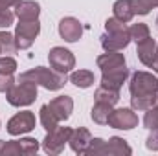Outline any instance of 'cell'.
<instances>
[{
    "label": "cell",
    "mask_w": 158,
    "mask_h": 156,
    "mask_svg": "<svg viewBox=\"0 0 158 156\" xmlns=\"http://www.w3.org/2000/svg\"><path fill=\"white\" fill-rule=\"evenodd\" d=\"M131 107L134 110H147L153 105H156L158 92V77L149 72H134L131 83Z\"/></svg>",
    "instance_id": "obj_1"
},
{
    "label": "cell",
    "mask_w": 158,
    "mask_h": 156,
    "mask_svg": "<svg viewBox=\"0 0 158 156\" xmlns=\"http://www.w3.org/2000/svg\"><path fill=\"white\" fill-rule=\"evenodd\" d=\"M19 81L35 83L37 86H44L46 90H59L66 83V74H61L53 68L50 70V68H44V66H37V68H31V70L20 74Z\"/></svg>",
    "instance_id": "obj_2"
},
{
    "label": "cell",
    "mask_w": 158,
    "mask_h": 156,
    "mask_svg": "<svg viewBox=\"0 0 158 156\" xmlns=\"http://www.w3.org/2000/svg\"><path fill=\"white\" fill-rule=\"evenodd\" d=\"M37 97V84L30 81H19L6 92V99L13 107H28Z\"/></svg>",
    "instance_id": "obj_3"
},
{
    "label": "cell",
    "mask_w": 158,
    "mask_h": 156,
    "mask_svg": "<svg viewBox=\"0 0 158 156\" xmlns=\"http://www.w3.org/2000/svg\"><path fill=\"white\" fill-rule=\"evenodd\" d=\"M40 31L39 20H20L15 30V44L19 50H28L35 42Z\"/></svg>",
    "instance_id": "obj_4"
},
{
    "label": "cell",
    "mask_w": 158,
    "mask_h": 156,
    "mask_svg": "<svg viewBox=\"0 0 158 156\" xmlns=\"http://www.w3.org/2000/svg\"><path fill=\"white\" fill-rule=\"evenodd\" d=\"M70 134H72V129H68V127H57V129L50 130L46 134V138L42 140L44 153H48V154H59L64 149V145L68 143Z\"/></svg>",
    "instance_id": "obj_5"
},
{
    "label": "cell",
    "mask_w": 158,
    "mask_h": 156,
    "mask_svg": "<svg viewBox=\"0 0 158 156\" xmlns=\"http://www.w3.org/2000/svg\"><path fill=\"white\" fill-rule=\"evenodd\" d=\"M48 61H50V66L61 74H68L74 66H76V57L70 50L63 48V46H55L50 50L48 53Z\"/></svg>",
    "instance_id": "obj_6"
},
{
    "label": "cell",
    "mask_w": 158,
    "mask_h": 156,
    "mask_svg": "<svg viewBox=\"0 0 158 156\" xmlns=\"http://www.w3.org/2000/svg\"><path fill=\"white\" fill-rule=\"evenodd\" d=\"M129 42H131L129 28L105 31V35H101V46L105 51H121L129 46Z\"/></svg>",
    "instance_id": "obj_7"
},
{
    "label": "cell",
    "mask_w": 158,
    "mask_h": 156,
    "mask_svg": "<svg viewBox=\"0 0 158 156\" xmlns=\"http://www.w3.org/2000/svg\"><path fill=\"white\" fill-rule=\"evenodd\" d=\"M33 129H35V114L30 110H22L7 121V132L11 136H20L31 132Z\"/></svg>",
    "instance_id": "obj_8"
},
{
    "label": "cell",
    "mask_w": 158,
    "mask_h": 156,
    "mask_svg": "<svg viewBox=\"0 0 158 156\" xmlns=\"http://www.w3.org/2000/svg\"><path fill=\"white\" fill-rule=\"evenodd\" d=\"M107 125L119 130H131L138 125V116L134 114V109H116L112 110Z\"/></svg>",
    "instance_id": "obj_9"
},
{
    "label": "cell",
    "mask_w": 158,
    "mask_h": 156,
    "mask_svg": "<svg viewBox=\"0 0 158 156\" xmlns=\"http://www.w3.org/2000/svg\"><path fill=\"white\" fill-rule=\"evenodd\" d=\"M59 35L66 42H77L83 35V26L77 18L74 17H64L59 22Z\"/></svg>",
    "instance_id": "obj_10"
},
{
    "label": "cell",
    "mask_w": 158,
    "mask_h": 156,
    "mask_svg": "<svg viewBox=\"0 0 158 156\" xmlns=\"http://www.w3.org/2000/svg\"><path fill=\"white\" fill-rule=\"evenodd\" d=\"M129 77V70L127 66H119V68H112L109 72H103L101 76V86H107V88H114L119 90L123 86V83Z\"/></svg>",
    "instance_id": "obj_11"
},
{
    "label": "cell",
    "mask_w": 158,
    "mask_h": 156,
    "mask_svg": "<svg viewBox=\"0 0 158 156\" xmlns=\"http://www.w3.org/2000/svg\"><path fill=\"white\" fill-rule=\"evenodd\" d=\"M90 142H92V134L86 129H83V127L72 130L70 140H68V143H70V147H72V151L76 154H85L88 145H90Z\"/></svg>",
    "instance_id": "obj_12"
},
{
    "label": "cell",
    "mask_w": 158,
    "mask_h": 156,
    "mask_svg": "<svg viewBox=\"0 0 158 156\" xmlns=\"http://www.w3.org/2000/svg\"><path fill=\"white\" fill-rule=\"evenodd\" d=\"M48 105L53 110V114L59 117V121H66L72 114V110H74V101H72L70 96H59V97L52 99Z\"/></svg>",
    "instance_id": "obj_13"
},
{
    "label": "cell",
    "mask_w": 158,
    "mask_h": 156,
    "mask_svg": "<svg viewBox=\"0 0 158 156\" xmlns=\"http://www.w3.org/2000/svg\"><path fill=\"white\" fill-rule=\"evenodd\" d=\"M136 53H138V59L142 61V64H145V66L151 68L153 63L156 61V42L151 39V37L142 40V42H138Z\"/></svg>",
    "instance_id": "obj_14"
},
{
    "label": "cell",
    "mask_w": 158,
    "mask_h": 156,
    "mask_svg": "<svg viewBox=\"0 0 158 156\" xmlns=\"http://www.w3.org/2000/svg\"><path fill=\"white\" fill-rule=\"evenodd\" d=\"M96 63H98V68H101V72H109L112 68L125 66V57L119 51H107V53L99 55L96 59Z\"/></svg>",
    "instance_id": "obj_15"
},
{
    "label": "cell",
    "mask_w": 158,
    "mask_h": 156,
    "mask_svg": "<svg viewBox=\"0 0 158 156\" xmlns=\"http://www.w3.org/2000/svg\"><path fill=\"white\" fill-rule=\"evenodd\" d=\"M15 15L19 17V20H37L40 13V6L33 0H20L17 6Z\"/></svg>",
    "instance_id": "obj_16"
},
{
    "label": "cell",
    "mask_w": 158,
    "mask_h": 156,
    "mask_svg": "<svg viewBox=\"0 0 158 156\" xmlns=\"http://www.w3.org/2000/svg\"><path fill=\"white\" fill-rule=\"evenodd\" d=\"M132 149L127 145V142L123 138H110L109 142H103V147H101V153L99 154H112V156H118V154H131Z\"/></svg>",
    "instance_id": "obj_17"
},
{
    "label": "cell",
    "mask_w": 158,
    "mask_h": 156,
    "mask_svg": "<svg viewBox=\"0 0 158 156\" xmlns=\"http://www.w3.org/2000/svg\"><path fill=\"white\" fill-rule=\"evenodd\" d=\"M112 105H109V103H103V101H96V105L92 107V112H90V116L94 119V123H98V125H107L109 123V117L112 114Z\"/></svg>",
    "instance_id": "obj_18"
},
{
    "label": "cell",
    "mask_w": 158,
    "mask_h": 156,
    "mask_svg": "<svg viewBox=\"0 0 158 156\" xmlns=\"http://www.w3.org/2000/svg\"><path fill=\"white\" fill-rule=\"evenodd\" d=\"M112 11H114V17L119 18L121 22H131L132 17H134V7H132V0H118L114 2L112 6Z\"/></svg>",
    "instance_id": "obj_19"
},
{
    "label": "cell",
    "mask_w": 158,
    "mask_h": 156,
    "mask_svg": "<svg viewBox=\"0 0 158 156\" xmlns=\"http://www.w3.org/2000/svg\"><path fill=\"white\" fill-rule=\"evenodd\" d=\"M94 99L96 101H103V103H109V105H116L119 101V90L114 88H107V86H99L96 92H94Z\"/></svg>",
    "instance_id": "obj_20"
},
{
    "label": "cell",
    "mask_w": 158,
    "mask_h": 156,
    "mask_svg": "<svg viewBox=\"0 0 158 156\" xmlns=\"http://www.w3.org/2000/svg\"><path fill=\"white\" fill-rule=\"evenodd\" d=\"M40 123L46 129V132H50V130H53V129L59 127V117L53 114V110L50 109L48 103L40 107Z\"/></svg>",
    "instance_id": "obj_21"
},
{
    "label": "cell",
    "mask_w": 158,
    "mask_h": 156,
    "mask_svg": "<svg viewBox=\"0 0 158 156\" xmlns=\"http://www.w3.org/2000/svg\"><path fill=\"white\" fill-rule=\"evenodd\" d=\"M70 83L76 84L77 88H88L94 84V74L90 70H76L70 76Z\"/></svg>",
    "instance_id": "obj_22"
},
{
    "label": "cell",
    "mask_w": 158,
    "mask_h": 156,
    "mask_svg": "<svg viewBox=\"0 0 158 156\" xmlns=\"http://www.w3.org/2000/svg\"><path fill=\"white\" fill-rule=\"evenodd\" d=\"M17 50L19 48L15 44V35H11L7 31H0V55H11Z\"/></svg>",
    "instance_id": "obj_23"
},
{
    "label": "cell",
    "mask_w": 158,
    "mask_h": 156,
    "mask_svg": "<svg viewBox=\"0 0 158 156\" xmlns=\"http://www.w3.org/2000/svg\"><path fill=\"white\" fill-rule=\"evenodd\" d=\"M129 33H131V40H134L136 44H138V42H142V40H145V39H149V37H151V31H149L147 24H143V22L132 24V26L129 28Z\"/></svg>",
    "instance_id": "obj_24"
},
{
    "label": "cell",
    "mask_w": 158,
    "mask_h": 156,
    "mask_svg": "<svg viewBox=\"0 0 158 156\" xmlns=\"http://www.w3.org/2000/svg\"><path fill=\"white\" fill-rule=\"evenodd\" d=\"M134 15H147L153 7H158V0H132Z\"/></svg>",
    "instance_id": "obj_25"
},
{
    "label": "cell",
    "mask_w": 158,
    "mask_h": 156,
    "mask_svg": "<svg viewBox=\"0 0 158 156\" xmlns=\"http://www.w3.org/2000/svg\"><path fill=\"white\" fill-rule=\"evenodd\" d=\"M13 154H22L19 140H13V142L0 140V156H13Z\"/></svg>",
    "instance_id": "obj_26"
},
{
    "label": "cell",
    "mask_w": 158,
    "mask_h": 156,
    "mask_svg": "<svg viewBox=\"0 0 158 156\" xmlns=\"http://www.w3.org/2000/svg\"><path fill=\"white\" fill-rule=\"evenodd\" d=\"M143 125H145V129H149V130L158 129V105H153L151 109H147V110H145Z\"/></svg>",
    "instance_id": "obj_27"
},
{
    "label": "cell",
    "mask_w": 158,
    "mask_h": 156,
    "mask_svg": "<svg viewBox=\"0 0 158 156\" xmlns=\"http://www.w3.org/2000/svg\"><path fill=\"white\" fill-rule=\"evenodd\" d=\"M19 143H20L22 154H35L39 151V142L35 138H20Z\"/></svg>",
    "instance_id": "obj_28"
},
{
    "label": "cell",
    "mask_w": 158,
    "mask_h": 156,
    "mask_svg": "<svg viewBox=\"0 0 158 156\" xmlns=\"http://www.w3.org/2000/svg\"><path fill=\"white\" fill-rule=\"evenodd\" d=\"M17 70V61L9 55L0 57V74H13Z\"/></svg>",
    "instance_id": "obj_29"
},
{
    "label": "cell",
    "mask_w": 158,
    "mask_h": 156,
    "mask_svg": "<svg viewBox=\"0 0 158 156\" xmlns=\"http://www.w3.org/2000/svg\"><path fill=\"white\" fill-rule=\"evenodd\" d=\"M15 20V13L9 9H0V28H9Z\"/></svg>",
    "instance_id": "obj_30"
},
{
    "label": "cell",
    "mask_w": 158,
    "mask_h": 156,
    "mask_svg": "<svg viewBox=\"0 0 158 156\" xmlns=\"http://www.w3.org/2000/svg\"><path fill=\"white\" fill-rule=\"evenodd\" d=\"M15 84L13 74H0V92H7Z\"/></svg>",
    "instance_id": "obj_31"
},
{
    "label": "cell",
    "mask_w": 158,
    "mask_h": 156,
    "mask_svg": "<svg viewBox=\"0 0 158 156\" xmlns=\"http://www.w3.org/2000/svg\"><path fill=\"white\" fill-rule=\"evenodd\" d=\"M145 147H147L149 151H158V129H155V130H151V134L147 136Z\"/></svg>",
    "instance_id": "obj_32"
},
{
    "label": "cell",
    "mask_w": 158,
    "mask_h": 156,
    "mask_svg": "<svg viewBox=\"0 0 158 156\" xmlns=\"http://www.w3.org/2000/svg\"><path fill=\"white\" fill-rule=\"evenodd\" d=\"M20 0H0V9H9L13 6H17Z\"/></svg>",
    "instance_id": "obj_33"
},
{
    "label": "cell",
    "mask_w": 158,
    "mask_h": 156,
    "mask_svg": "<svg viewBox=\"0 0 158 156\" xmlns=\"http://www.w3.org/2000/svg\"><path fill=\"white\" fill-rule=\"evenodd\" d=\"M151 68H153V70H155V72L158 74V59L155 61V63H153V66H151Z\"/></svg>",
    "instance_id": "obj_34"
},
{
    "label": "cell",
    "mask_w": 158,
    "mask_h": 156,
    "mask_svg": "<svg viewBox=\"0 0 158 156\" xmlns=\"http://www.w3.org/2000/svg\"><path fill=\"white\" fill-rule=\"evenodd\" d=\"M156 59H158V44H156Z\"/></svg>",
    "instance_id": "obj_35"
},
{
    "label": "cell",
    "mask_w": 158,
    "mask_h": 156,
    "mask_svg": "<svg viewBox=\"0 0 158 156\" xmlns=\"http://www.w3.org/2000/svg\"><path fill=\"white\" fill-rule=\"evenodd\" d=\"M156 105H158V92H156Z\"/></svg>",
    "instance_id": "obj_36"
},
{
    "label": "cell",
    "mask_w": 158,
    "mask_h": 156,
    "mask_svg": "<svg viewBox=\"0 0 158 156\" xmlns=\"http://www.w3.org/2000/svg\"><path fill=\"white\" fill-rule=\"evenodd\" d=\"M156 30H158V18H156Z\"/></svg>",
    "instance_id": "obj_37"
}]
</instances>
